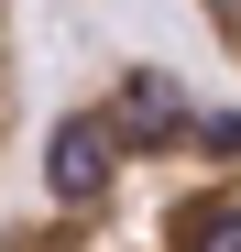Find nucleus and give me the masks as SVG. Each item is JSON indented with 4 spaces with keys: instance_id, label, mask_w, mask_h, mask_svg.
Wrapping results in <instances>:
<instances>
[{
    "instance_id": "f03ea898",
    "label": "nucleus",
    "mask_w": 241,
    "mask_h": 252,
    "mask_svg": "<svg viewBox=\"0 0 241 252\" xmlns=\"http://www.w3.org/2000/svg\"><path fill=\"white\" fill-rule=\"evenodd\" d=\"M11 143H22V22L0 0V164H11Z\"/></svg>"
},
{
    "instance_id": "7ed1b4c3",
    "label": "nucleus",
    "mask_w": 241,
    "mask_h": 252,
    "mask_svg": "<svg viewBox=\"0 0 241 252\" xmlns=\"http://www.w3.org/2000/svg\"><path fill=\"white\" fill-rule=\"evenodd\" d=\"M197 11H209V44L241 66V0H197Z\"/></svg>"
},
{
    "instance_id": "f257e3e1",
    "label": "nucleus",
    "mask_w": 241,
    "mask_h": 252,
    "mask_svg": "<svg viewBox=\"0 0 241 252\" xmlns=\"http://www.w3.org/2000/svg\"><path fill=\"white\" fill-rule=\"evenodd\" d=\"M0 252H241V99L176 66H110L33 143Z\"/></svg>"
}]
</instances>
